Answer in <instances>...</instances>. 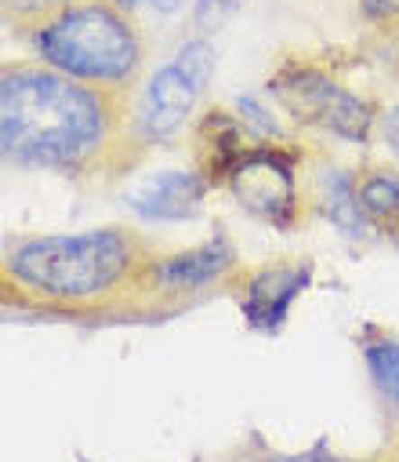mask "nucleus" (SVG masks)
<instances>
[{
    "label": "nucleus",
    "mask_w": 399,
    "mask_h": 462,
    "mask_svg": "<svg viewBox=\"0 0 399 462\" xmlns=\"http://www.w3.org/2000/svg\"><path fill=\"white\" fill-rule=\"evenodd\" d=\"M207 189L211 182L200 171H164L131 193V208L153 222H182L200 215Z\"/></svg>",
    "instance_id": "1a4fd4ad"
},
{
    "label": "nucleus",
    "mask_w": 399,
    "mask_h": 462,
    "mask_svg": "<svg viewBox=\"0 0 399 462\" xmlns=\"http://www.w3.org/2000/svg\"><path fill=\"white\" fill-rule=\"evenodd\" d=\"M247 146H250V135H247V128L232 117V113L211 109L207 117L200 121V128H196V164H200V175L211 186H222L229 168L236 164V157Z\"/></svg>",
    "instance_id": "9b49d317"
},
{
    "label": "nucleus",
    "mask_w": 399,
    "mask_h": 462,
    "mask_svg": "<svg viewBox=\"0 0 399 462\" xmlns=\"http://www.w3.org/2000/svg\"><path fill=\"white\" fill-rule=\"evenodd\" d=\"M232 462H356V458L334 455L323 444H316L309 451H269L265 444H258V451H240Z\"/></svg>",
    "instance_id": "2eb2a0df"
},
{
    "label": "nucleus",
    "mask_w": 399,
    "mask_h": 462,
    "mask_svg": "<svg viewBox=\"0 0 399 462\" xmlns=\"http://www.w3.org/2000/svg\"><path fill=\"white\" fill-rule=\"evenodd\" d=\"M395 241H399V237H395Z\"/></svg>",
    "instance_id": "412c9836"
},
{
    "label": "nucleus",
    "mask_w": 399,
    "mask_h": 462,
    "mask_svg": "<svg viewBox=\"0 0 399 462\" xmlns=\"http://www.w3.org/2000/svg\"><path fill=\"white\" fill-rule=\"evenodd\" d=\"M356 197L370 226L399 237V175L388 168H363L356 175Z\"/></svg>",
    "instance_id": "ddd939ff"
},
{
    "label": "nucleus",
    "mask_w": 399,
    "mask_h": 462,
    "mask_svg": "<svg viewBox=\"0 0 399 462\" xmlns=\"http://www.w3.org/2000/svg\"><path fill=\"white\" fill-rule=\"evenodd\" d=\"M153 241L131 226H95L80 234L15 237L0 255L5 288L55 310H102L127 302L150 259Z\"/></svg>",
    "instance_id": "f03ea898"
},
{
    "label": "nucleus",
    "mask_w": 399,
    "mask_h": 462,
    "mask_svg": "<svg viewBox=\"0 0 399 462\" xmlns=\"http://www.w3.org/2000/svg\"><path fill=\"white\" fill-rule=\"evenodd\" d=\"M269 91L295 125L316 128L341 143H356V146L370 143V135L381 121L377 109L363 95L349 91L331 73H323L309 62H284L269 77Z\"/></svg>",
    "instance_id": "39448f33"
},
{
    "label": "nucleus",
    "mask_w": 399,
    "mask_h": 462,
    "mask_svg": "<svg viewBox=\"0 0 399 462\" xmlns=\"http://www.w3.org/2000/svg\"><path fill=\"white\" fill-rule=\"evenodd\" d=\"M316 208L323 211V218L331 226H338L341 234L352 237V241L370 234V218L363 215L359 197H356V175H345L338 168L323 171L320 186H316Z\"/></svg>",
    "instance_id": "f8f14e48"
},
{
    "label": "nucleus",
    "mask_w": 399,
    "mask_h": 462,
    "mask_svg": "<svg viewBox=\"0 0 399 462\" xmlns=\"http://www.w3.org/2000/svg\"><path fill=\"white\" fill-rule=\"evenodd\" d=\"M236 266H240L236 245L225 234H214L211 241L182 248V252H168V255L157 252L150 259V266L142 270L131 299H146V302L189 299V295H200V291L229 281V273Z\"/></svg>",
    "instance_id": "0eeeda50"
},
{
    "label": "nucleus",
    "mask_w": 399,
    "mask_h": 462,
    "mask_svg": "<svg viewBox=\"0 0 399 462\" xmlns=\"http://www.w3.org/2000/svg\"><path fill=\"white\" fill-rule=\"evenodd\" d=\"M41 66H51L73 80L131 91L146 66V41L131 15L113 0L69 5L23 30Z\"/></svg>",
    "instance_id": "7ed1b4c3"
},
{
    "label": "nucleus",
    "mask_w": 399,
    "mask_h": 462,
    "mask_svg": "<svg viewBox=\"0 0 399 462\" xmlns=\"http://www.w3.org/2000/svg\"><path fill=\"white\" fill-rule=\"evenodd\" d=\"M363 12L370 19H399V0H363Z\"/></svg>",
    "instance_id": "f3484780"
},
{
    "label": "nucleus",
    "mask_w": 399,
    "mask_h": 462,
    "mask_svg": "<svg viewBox=\"0 0 399 462\" xmlns=\"http://www.w3.org/2000/svg\"><path fill=\"white\" fill-rule=\"evenodd\" d=\"M131 91L95 88L41 62L0 69V153L8 168L73 182H113L135 171L127 143Z\"/></svg>",
    "instance_id": "f257e3e1"
},
{
    "label": "nucleus",
    "mask_w": 399,
    "mask_h": 462,
    "mask_svg": "<svg viewBox=\"0 0 399 462\" xmlns=\"http://www.w3.org/2000/svg\"><path fill=\"white\" fill-rule=\"evenodd\" d=\"M247 5V0H196V12H193V26L211 33V30H222L225 23L236 19V12Z\"/></svg>",
    "instance_id": "dca6fc26"
},
{
    "label": "nucleus",
    "mask_w": 399,
    "mask_h": 462,
    "mask_svg": "<svg viewBox=\"0 0 399 462\" xmlns=\"http://www.w3.org/2000/svg\"><path fill=\"white\" fill-rule=\"evenodd\" d=\"M214 66H218L214 48L204 37H196L182 44L178 55L168 66H160L146 80V88L131 98L127 143L139 164L150 157V150L168 146L186 132L189 117L196 113V102L204 98L214 77Z\"/></svg>",
    "instance_id": "20e7f679"
},
{
    "label": "nucleus",
    "mask_w": 399,
    "mask_h": 462,
    "mask_svg": "<svg viewBox=\"0 0 399 462\" xmlns=\"http://www.w3.org/2000/svg\"><path fill=\"white\" fill-rule=\"evenodd\" d=\"M113 5H120V8H123V12H127V8H131V5H135V0H113Z\"/></svg>",
    "instance_id": "aec40b11"
},
{
    "label": "nucleus",
    "mask_w": 399,
    "mask_h": 462,
    "mask_svg": "<svg viewBox=\"0 0 399 462\" xmlns=\"http://www.w3.org/2000/svg\"><path fill=\"white\" fill-rule=\"evenodd\" d=\"M0 5H5V19L23 33L26 26H33L69 5H84V0H0Z\"/></svg>",
    "instance_id": "4468645a"
},
{
    "label": "nucleus",
    "mask_w": 399,
    "mask_h": 462,
    "mask_svg": "<svg viewBox=\"0 0 399 462\" xmlns=\"http://www.w3.org/2000/svg\"><path fill=\"white\" fill-rule=\"evenodd\" d=\"M363 365L370 375L374 401L385 419V437H388V455L399 462V338L392 335H374L363 338Z\"/></svg>",
    "instance_id": "9d476101"
},
{
    "label": "nucleus",
    "mask_w": 399,
    "mask_h": 462,
    "mask_svg": "<svg viewBox=\"0 0 399 462\" xmlns=\"http://www.w3.org/2000/svg\"><path fill=\"white\" fill-rule=\"evenodd\" d=\"M150 5H153V8H160V12H175V8L182 5V0H150Z\"/></svg>",
    "instance_id": "6ab92c4d"
},
{
    "label": "nucleus",
    "mask_w": 399,
    "mask_h": 462,
    "mask_svg": "<svg viewBox=\"0 0 399 462\" xmlns=\"http://www.w3.org/2000/svg\"><path fill=\"white\" fill-rule=\"evenodd\" d=\"M313 263L309 259H280L269 266H254L240 281V310L254 331H280L291 317L295 299L309 288Z\"/></svg>",
    "instance_id": "6e6552de"
},
{
    "label": "nucleus",
    "mask_w": 399,
    "mask_h": 462,
    "mask_svg": "<svg viewBox=\"0 0 399 462\" xmlns=\"http://www.w3.org/2000/svg\"><path fill=\"white\" fill-rule=\"evenodd\" d=\"M381 132H385V143L392 146V153L399 157V109L385 113V117H381Z\"/></svg>",
    "instance_id": "a211bd4d"
},
{
    "label": "nucleus",
    "mask_w": 399,
    "mask_h": 462,
    "mask_svg": "<svg viewBox=\"0 0 399 462\" xmlns=\"http://www.w3.org/2000/svg\"><path fill=\"white\" fill-rule=\"evenodd\" d=\"M222 186L240 200V208H247L250 215L277 229H291L302 215L298 164L295 153H287L284 146L250 139V146L236 157Z\"/></svg>",
    "instance_id": "423d86ee"
}]
</instances>
